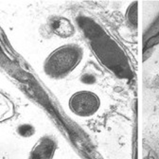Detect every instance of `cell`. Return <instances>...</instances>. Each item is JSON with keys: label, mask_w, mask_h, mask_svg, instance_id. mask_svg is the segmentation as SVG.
<instances>
[{"label": "cell", "mask_w": 159, "mask_h": 159, "mask_svg": "<svg viewBox=\"0 0 159 159\" xmlns=\"http://www.w3.org/2000/svg\"><path fill=\"white\" fill-rule=\"evenodd\" d=\"M84 49L77 44H66L52 51L44 63V71L51 79L67 77L82 62Z\"/></svg>", "instance_id": "obj_1"}, {"label": "cell", "mask_w": 159, "mask_h": 159, "mask_svg": "<svg viewBox=\"0 0 159 159\" xmlns=\"http://www.w3.org/2000/svg\"><path fill=\"white\" fill-rule=\"evenodd\" d=\"M68 105L74 115L80 117H89L101 108V99L92 91L81 90L70 97Z\"/></svg>", "instance_id": "obj_2"}, {"label": "cell", "mask_w": 159, "mask_h": 159, "mask_svg": "<svg viewBox=\"0 0 159 159\" xmlns=\"http://www.w3.org/2000/svg\"><path fill=\"white\" fill-rule=\"evenodd\" d=\"M58 142L52 135H44L35 143L28 159H53Z\"/></svg>", "instance_id": "obj_3"}, {"label": "cell", "mask_w": 159, "mask_h": 159, "mask_svg": "<svg viewBox=\"0 0 159 159\" xmlns=\"http://www.w3.org/2000/svg\"><path fill=\"white\" fill-rule=\"evenodd\" d=\"M50 29L60 37H69L74 33V29L67 19L57 17L50 21Z\"/></svg>", "instance_id": "obj_4"}, {"label": "cell", "mask_w": 159, "mask_h": 159, "mask_svg": "<svg viewBox=\"0 0 159 159\" xmlns=\"http://www.w3.org/2000/svg\"><path fill=\"white\" fill-rule=\"evenodd\" d=\"M126 19L128 25L132 29L137 28V3H133L127 10L126 13Z\"/></svg>", "instance_id": "obj_5"}, {"label": "cell", "mask_w": 159, "mask_h": 159, "mask_svg": "<svg viewBox=\"0 0 159 159\" xmlns=\"http://www.w3.org/2000/svg\"><path fill=\"white\" fill-rule=\"evenodd\" d=\"M16 132H17V134L20 136H21V137L28 138V137L32 136L35 134V128L31 124L24 123V124H21V125H19L17 127Z\"/></svg>", "instance_id": "obj_6"}, {"label": "cell", "mask_w": 159, "mask_h": 159, "mask_svg": "<svg viewBox=\"0 0 159 159\" xmlns=\"http://www.w3.org/2000/svg\"><path fill=\"white\" fill-rule=\"evenodd\" d=\"M82 82L84 83V84H94L96 82V79L90 74H85L84 76L82 77Z\"/></svg>", "instance_id": "obj_7"}]
</instances>
